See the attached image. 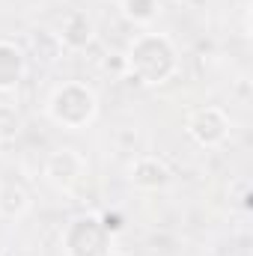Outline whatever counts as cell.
Masks as SVG:
<instances>
[{
	"label": "cell",
	"instance_id": "1",
	"mask_svg": "<svg viewBox=\"0 0 253 256\" xmlns=\"http://www.w3.org/2000/svg\"><path fill=\"white\" fill-rule=\"evenodd\" d=\"M122 57L126 78L143 86H161L179 72V51L164 33H137Z\"/></svg>",
	"mask_w": 253,
	"mask_h": 256
},
{
	"label": "cell",
	"instance_id": "2",
	"mask_svg": "<svg viewBox=\"0 0 253 256\" xmlns=\"http://www.w3.org/2000/svg\"><path fill=\"white\" fill-rule=\"evenodd\" d=\"M48 116L54 126L68 131L86 128L98 116V96L84 80H66L48 98Z\"/></svg>",
	"mask_w": 253,
	"mask_h": 256
},
{
	"label": "cell",
	"instance_id": "3",
	"mask_svg": "<svg viewBox=\"0 0 253 256\" xmlns=\"http://www.w3.org/2000/svg\"><path fill=\"white\" fill-rule=\"evenodd\" d=\"M63 256H102L114 248V236L102 226L98 214H78L60 232Z\"/></svg>",
	"mask_w": 253,
	"mask_h": 256
},
{
	"label": "cell",
	"instance_id": "4",
	"mask_svg": "<svg viewBox=\"0 0 253 256\" xmlns=\"http://www.w3.org/2000/svg\"><path fill=\"white\" fill-rule=\"evenodd\" d=\"M185 131L196 146L218 149L230 140V116H226V110H220L214 104H206V108H196L188 116Z\"/></svg>",
	"mask_w": 253,
	"mask_h": 256
},
{
	"label": "cell",
	"instance_id": "5",
	"mask_svg": "<svg viewBox=\"0 0 253 256\" xmlns=\"http://www.w3.org/2000/svg\"><path fill=\"white\" fill-rule=\"evenodd\" d=\"M86 176V158L78 149H54L45 158V179L57 188V191H74Z\"/></svg>",
	"mask_w": 253,
	"mask_h": 256
},
{
	"label": "cell",
	"instance_id": "6",
	"mask_svg": "<svg viewBox=\"0 0 253 256\" xmlns=\"http://www.w3.org/2000/svg\"><path fill=\"white\" fill-rule=\"evenodd\" d=\"M27 66H30V57L18 42L0 39V96L15 92L21 86V80L27 74Z\"/></svg>",
	"mask_w": 253,
	"mask_h": 256
},
{
	"label": "cell",
	"instance_id": "7",
	"mask_svg": "<svg viewBox=\"0 0 253 256\" xmlns=\"http://www.w3.org/2000/svg\"><path fill=\"white\" fill-rule=\"evenodd\" d=\"M128 179L134 188H143V191H158L170 182V167L164 164V158L158 155H137L131 170H128Z\"/></svg>",
	"mask_w": 253,
	"mask_h": 256
},
{
	"label": "cell",
	"instance_id": "8",
	"mask_svg": "<svg viewBox=\"0 0 253 256\" xmlns=\"http://www.w3.org/2000/svg\"><path fill=\"white\" fill-rule=\"evenodd\" d=\"M57 36H60L66 51H84L96 39V24L86 12H68L57 30Z\"/></svg>",
	"mask_w": 253,
	"mask_h": 256
},
{
	"label": "cell",
	"instance_id": "9",
	"mask_svg": "<svg viewBox=\"0 0 253 256\" xmlns=\"http://www.w3.org/2000/svg\"><path fill=\"white\" fill-rule=\"evenodd\" d=\"M27 51V57H33L36 63L42 66H54L60 57H63V42H60V36L54 33V30H48V27H39V30H33L30 33V48H24Z\"/></svg>",
	"mask_w": 253,
	"mask_h": 256
},
{
	"label": "cell",
	"instance_id": "10",
	"mask_svg": "<svg viewBox=\"0 0 253 256\" xmlns=\"http://www.w3.org/2000/svg\"><path fill=\"white\" fill-rule=\"evenodd\" d=\"M30 208V194L24 191V185L18 182H3L0 185V218L15 220Z\"/></svg>",
	"mask_w": 253,
	"mask_h": 256
},
{
	"label": "cell",
	"instance_id": "11",
	"mask_svg": "<svg viewBox=\"0 0 253 256\" xmlns=\"http://www.w3.org/2000/svg\"><path fill=\"white\" fill-rule=\"evenodd\" d=\"M120 9H122V15L131 24L146 27L158 15V0H120Z\"/></svg>",
	"mask_w": 253,
	"mask_h": 256
},
{
	"label": "cell",
	"instance_id": "12",
	"mask_svg": "<svg viewBox=\"0 0 253 256\" xmlns=\"http://www.w3.org/2000/svg\"><path fill=\"white\" fill-rule=\"evenodd\" d=\"M21 128H24V116H21V110L12 108V104H0V143L15 140V137L21 134Z\"/></svg>",
	"mask_w": 253,
	"mask_h": 256
},
{
	"label": "cell",
	"instance_id": "13",
	"mask_svg": "<svg viewBox=\"0 0 253 256\" xmlns=\"http://www.w3.org/2000/svg\"><path fill=\"white\" fill-rule=\"evenodd\" d=\"M98 220H102V226L110 232V236H116V232H122V226H126V218L120 214V212H98Z\"/></svg>",
	"mask_w": 253,
	"mask_h": 256
},
{
	"label": "cell",
	"instance_id": "14",
	"mask_svg": "<svg viewBox=\"0 0 253 256\" xmlns=\"http://www.w3.org/2000/svg\"><path fill=\"white\" fill-rule=\"evenodd\" d=\"M102 256H122V254H120V250H114V248H110V250H108V254H102Z\"/></svg>",
	"mask_w": 253,
	"mask_h": 256
}]
</instances>
